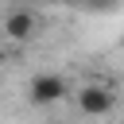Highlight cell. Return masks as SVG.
<instances>
[{"instance_id":"1","label":"cell","mask_w":124,"mask_h":124,"mask_svg":"<svg viewBox=\"0 0 124 124\" xmlns=\"http://www.w3.org/2000/svg\"><path fill=\"white\" fill-rule=\"evenodd\" d=\"M70 89H66V81L58 78V74H39L35 81H31V101L35 105H54V101H62Z\"/></svg>"},{"instance_id":"2","label":"cell","mask_w":124,"mask_h":124,"mask_svg":"<svg viewBox=\"0 0 124 124\" xmlns=\"http://www.w3.org/2000/svg\"><path fill=\"white\" fill-rule=\"evenodd\" d=\"M78 108H81L85 116H105V112L112 108V93H108L105 85H85V89L78 93Z\"/></svg>"},{"instance_id":"3","label":"cell","mask_w":124,"mask_h":124,"mask_svg":"<svg viewBox=\"0 0 124 124\" xmlns=\"http://www.w3.org/2000/svg\"><path fill=\"white\" fill-rule=\"evenodd\" d=\"M4 31H8L12 43H27V39L35 35V16H31V12H12V16L4 19Z\"/></svg>"},{"instance_id":"4","label":"cell","mask_w":124,"mask_h":124,"mask_svg":"<svg viewBox=\"0 0 124 124\" xmlns=\"http://www.w3.org/2000/svg\"><path fill=\"white\" fill-rule=\"evenodd\" d=\"M89 4H101V8H105V4H116V0H89Z\"/></svg>"}]
</instances>
